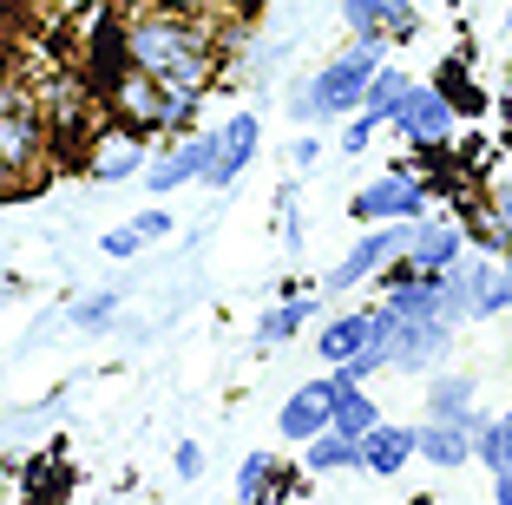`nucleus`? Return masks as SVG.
Instances as JSON below:
<instances>
[{"instance_id": "nucleus-1", "label": "nucleus", "mask_w": 512, "mask_h": 505, "mask_svg": "<svg viewBox=\"0 0 512 505\" xmlns=\"http://www.w3.org/2000/svg\"><path fill=\"white\" fill-rule=\"evenodd\" d=\"M119 60L171 92H211L224 53H217V27L204 14H151V7H132L119 20Z\"/></svg>"}, {"instance_id": "nucleus-2", "label": "nucleus", "mask_w": 512, "mask_h": 505, "mask_svg": "<svg viewBox=\"0 0 512 505\" xmlns=\"http://www.w3.org/2000/svg\"><path fill=\"white\" fill-rule=\"evenodd\" d=\"M381 66H388V33H362V40H348L329 66H316V73L302 79V92L289 99V112H296L302 125L348 119V112H362L368 79H375Z\"/></svg>"}, {"instance_id": "nucleus-3", "label": "nucleus", "mask_w": 512, "mask_h": 505, "mask_svg": "<svg viewBox=\"0 0 512 505\" xmlns=\"http://www.w3.org/2000/svg\"><path fill=\"white\" fill-rule=\"evenodd\" d=\"M53 164V125L33 86L0 73V197H33V184Z\"/></svg>"}, {"instance_id": "nucleus-4", "label": "nucleus", "mask_w": 512, "mask_h": 505, "mask_svg": "<svg viewBox=\"0 0 512 505\" xmlns=\"http://www.w3.org/2000/svg\"><path fill=\"white\" fill-rule=\"evenodd\" d=\"M112 112H119L125 132L165 138V132H191V125H197L204 92H171V86H158V79H145V73H132V66H125V79L112 86Z\"/></svg>"}, {"instance_id": "nucleus-5", "label": "nucleus", "mask_w": 512, "mask_h": 505, "mask_svg": "<svg viewBox=\"0 0 512 505\" xmlns=\"http://www.w3.org/2000/svg\"><path fill=\"white\" fill-rule=\"evenodd\" d=\"M407 230H414V223H368L362 237L348 243L342 263L322 276V289H329V296H348V289H362L368 276H381V269H388L394 256L407 250Z\"/></svg>"}, {"instance_id": "nucleus-6", "label": "nucleus", "mask_w": 512, "mask_h": 505, "mask_svg": "<svg viewBox=\"0 0 512 505\" xmlns=\"http://www.w3.org/2000/svg\"><path fill=\"white\" fill-rule=\"evenodd\" d=\"M394 132L407 138V145L414 151H447L453 145V125H460V112H453V99L440 86H421V79H414V86H407V99L394 105Z\"/></svg>"}, {"instance_id": "nucleus-7", "label": "nucleus", "mask_w": 512, "mask_h": 505, "mask_svg": "<svg viewBox=\"0 0 512 505\" xmlns=\"http://www.w3.org/2000/svg\"><path fill=\"white\" fill-rule=\"evenodd\" d=\"M427 184L407 171V164H394V171H381L375 184H362V191L348 197V210L362 223H414V217H427Z\"/></svg>"}, {"instance_id": "nucleus-8", "label": "nucleus", "mask_w": 512, "mask_h": 505, "mask_svg": "<svg viewBox=\"0 0 512 505\" xmlns=\"http://www.w3.org/2000/svg\"><path fill=\"white\" fill-rule=\"evenodd\" d=\"M211 151H217V132H178L158 158L145 164V191H184V184H204V171H211Z\"/></svg>"}, {"instance_id": "nucleus-9", "label": "nucleus", "mask_w": 512, "mask_h": 505, "mask_svg": "<svg viewBox=\"0 0 512 505\" xmlns=\"http://www.w3.org/2000/svg\"><path fill=\"white\" fill-rule=\"evenodd\" d=\"M401 256L414 269H427V276H440L447 263H460V256H467V223H460V217H434V210H427V217H414Z\"/></svg>"}, {"instance_id": "nucleus-10", "label": "nucleus", "mask_w": 512, "mask_h": 505, "mask_svg": "<svg viewBox=\"0 0 512 505\" xmlns=\"http://www.w3.org/2000/svg\"><path fill=\"white\" fill-rule=\"evenodd\" d=\"M256 145H263V119H256V112H237L230 125H217V151H211V171H204V184H211V191H230V184L250 171Z\"/></svg>"}, {"instance_id": "nucleus-11", "label": "nucleus", "mask_w": 512, "mask_h": 505, "mask_svg": "<svg viewBox=\"0 0 512 505\" xmlns=\"http://www.w3.org/2000/svg\"><path fill=\"white\" fill-rule=\"evenodd\" d=\"M329 414H335V374H322V381H302L296 394L276 407V433H283L289 446H302L309 433L329 427Z\"/></svg>"}, {"instance_id": "nucleus-12", "label": "nucleus", "mask_w": 512, "mask_h": 505, "mask_svg": "<svg viewBox=\"0 0 512 505\" xmlns=\"http://www.w3.org/2000/svg\"><path fill=\"white\" fill-rule=\"evenodd\" d=\"M145 138L138 132H125V125H112V132H92V158H86V171L99 184H125V178H145Z\"/></svg>"}, {"instance_id": "nucleus-13", "label": "nucleus", "mask_w": 512, "mask_h": 505, "mask_svg": "<svg viewBox=\"0 0 512 505\" xmlns=\"http://www.w3.org/2000/svg\"><path fill=\"white\" fill-rule=\"evenodd\" d=\"M342 20H348V33H355V40H362V33L414 40V27H421L414 0H342Z\"/></svg>"}, {"instance_id": "nucleus-14", "label": "nucleus", "mask_w": 512, "mask_h": 505, "mask_svg": "<svg viewBox=\"0 0 512 505\" xmlns=\"http://www.w3.org/2000/svg\"><path fill=\"white\" fill-rule=\"evenodd\" d=\"M414 453L427 466H440V473H453V466L473 460V427H460V420H421L414 427Z\"/></svg>"}, {"instance_id": "nucleus-15", "label": "nucleus", "mask_w": 512, "mask_h": 505, "mask_svg": "<svg viewBox=\"0 0 512 505\" xmlns=\"http://www.w3.org/2000/svg\"><path fill=\"white\" fill-rule=\"evenodd\" d=\"M302 473L322 479V473H362V440L342 427H322L302 440Z\"/></svg>"}, {"instance_id": "nucleus-16", "label": "nucleus", "mask_w": 512, "mask_h": 505, "mask_svg": "<svg viewBox=\"0 0 512 505\" xmlns=\"http://www.w3.org/2000/svg\"><path fill=\"white\" fill-rule=\"evenodd\" d=\"M407 460H414V427H394V420H375V427L362 433V473H375V479H394Z\"/></svg>"}, {"instance_id": "nucleus-17", "label": "nucleus", "mask_w": 512, "mask_h": 505, "mask_svg": "<svg viewBox=\"0 0 512 505\" xmlns=\"http://www.w3.org/2000/svg\"><path fill=\"white\" fill-rule=\"evenodd\" d=\"M421 407H427V420H460V427H473V420H480V387H473V374H434Z\"/></svg>"}, {"instance_id": "nucleus-18", "label": "nucleus", "mask_w": 512, "mask_h": 505, "mask_svg": "<svg viewBox=\"0 0 512 505\" xmlns=\"http://www.w3.org/2000/svg\"><path fill=\"white\" fill-rule=\"evenodd\" d=\"M368 335H375V309H348V315H329V322L316 328V355L329 361H348V355H362Z\"/></svg>"}, {"instance_id": "nucleus-19", "label": "nucleus", "mask_w": 512, "mask_h": 505, "mask_svg": "<svg viewBox=\"0 0 512 505\" xmlns=\"http://www.w3.org/2000/svg\"><path fill=\"white\" fill-rule=\"evenodd\" d=\"M316 302H322V296H296V289H289L276 309L256 315V348H283V342H296L302 328L316 322Z\"/></svg>"}, {"instance_id": "nucleus-20", "label": "nucleus", "mask_w": 512, "mask_h": 505, "mask_svg": "<svg viewBox=\"0 0 512 505\" xmlns=\"http://www.w3.org/2000/svg\"><path fill=\"white\" fill-rule=\"evenodd\" d=\"M473 460H480L486 473L512 466V407H506V414H480V420H473Z\"/></svg>"}, {"instance_id": "nucleus-21", "label": "nucleus", "mask_w": 512, "mask_h": 505, "mask_svg": "<svg viewBox=\"0 0 512 505\" xmlns=\"http://www.w3.org/2000/svg\"><path fill=\"white\" fill-rule=\"evenodd\" d=\"M276 479H283L276 453H243V466H237V499L243 505H270L276 499Z\"/></svg>"}, {"instance_id": "nucleus-22", "label": "nucleus", "mask_w": 512, "mask_h": 505, "mask_svg": "<svg viewBox=\"0 0 512 505\" xmlns=\"http://www.w3.org/2000/svg\"><path fill=\"white\" fill-rule=\"evenodd\" d=\"M407 86H414V79H407L401 66H381V73L368 79V99H362V112H368V119H381V125H388V119H394V105L407 99Z\"/></svg>"}, {"instance_id": "nucleus-23", "label": "nucleus", "mask_w": 512, "mask_h": 505, "mask_svg": "<svg viewBox=\"0 0 512 505\" xmlns=\"http://www.w3.org/2000/svg\"><path fill=\"white\" fill-rule=\"evenodd\" d=\"M119 289H92L86 302H73V328H86V335H99V328H112V315H119Z\"/></svg>"}, {"instance_id": "nucleus-24", "label": "nucleus", "mask_w": 512, "mask_h": 505, "mask_svg": "<svg viewBox=\"0 0 512 505\" xmlns=\"http://www.w3.org/2000/svg\"><path fill=\"white\" fill-rule=\"evenodd\" d=\"M434 86L453 99V112H480V105H486V99H480V86L467 79V60H447V66H440V79H434Z\"/></svg>"}, {"instance_id": "nucleus-25", "label": "nucleus", "mask_w": 512, "mask_h": 505, "mask_svg": "<svg viewBox=\"0 0 512 505\" xmlns=\"http://www.w3.org/2000/svg\"><path fill=\"white\" fill-rule=\"evenodd\" d=\"M506 309H512V250L493 263V289H486V322H493V315H506Z\"/></svg>"}, {"instance_id": "nucleus-26", "label": "nucleus", "mask_w": 512, "mask_h": 505, "mask_svg": "<svg viewBox=\"0 0 512 505\" xmlns=\"http://www.w3.org/2000/svg\"><path fill=\"white\" fill-rule=\"evenodd\" d=\"M375 132H381V119H368V112H348V125H342V151H348V158H362V151L375 145Z\"/></svg>"}, {"instance_id": "nucleus-27", "label": "nucleus", "mask_w": 512, "mask_h": 505, "mask_svg": "<svg viewBox=\"0 0 512 505\" xmlns=\"http://www.w3.org/2000/svg\"><path fill=\"white\" fill-rule=\"evenodd\" d=\"M99 250H106L112 263H125V256L145 250V237H138V223H119V230H106V243H99Z\"/></svg>"}, {"instance_id": "nucleus-28", "label": "nucleus", "mask_w": 512, "mask_h": 505, "mask_svg": "<svg viewBox=\"0 0 512 505\" xmlns=\"http://www.w3.org/2000/svg\"><path fill=\"white\" fill-rule=\"evenodd\" d=\"M125 7H151V14H211V0H125Z\"/></svg>"}, {"instance_id": "nucleus-29", "label": "nucleus", "mask_w": 512, "mask_h": 505, "mask_svg": "<svg viewBox=\"0 0 512 505\" xmlns=\"http://www.w3.org/2000/svg\"><path fill=\"white\" fill-rule=\"evenodd\" d=\"M171 466H178V479H197V473H204V446H197V440H178Z\"/></svg>"}, {"instance_id": "nucleus-30", "label": "nucleus", "mask_w": 512, "mask_h": 505, "mask_svg": "<svg viewBox=\"0 0 512 505\" xmlns=\"http://www.w3.org/2000/svg\"><path fill=\"white\" fill-rule=\"evenodd\" d=\"M132 223H138V237H145V243L151 237H171V210H138Z\"/></svg>"}, {"instance_id": "nucleus-31", "label": "nucleus", "mask_w": 512, "mask_h": 505, "mask_svg": "<svg viewBox=\"0 0 512 505\" xmlns=\"http://www.w3.org/2000/svg\"><path fill=\"white\" fill-rule=\"evenodd\" d=\"M486 204H493V217H499V223H506V230H512V178H499Z\"/></svg>"}, {"instance_id": "nucleus-32", "label": "nucleus", "mask_w": 512, "mask_h": 505, "mask_svg": "<svg viewBox=\"0 0 512 505\" xmlns=\"http://www.w3.org/2000/svg\"><path fill=\"white\" fill-rule=\"evenodd\" d=\"M289 158H296V171H309V164L322 158V138H296V145H289Z\"/></svg>"}, {"instance_id": "nucleus-33", "label": "nucleus", "mask_w": 512, "mask_h": 505, "mask_svg": "<svg viewBox=\"0 0 512 505\" xmlns=\"http://www.w3.org/2000/svg\"><path fill=\"white\" fill-rule=\"evenodd\" d=\"M211 14H250V0H211Z\"/></svg>"}]
</instances>
